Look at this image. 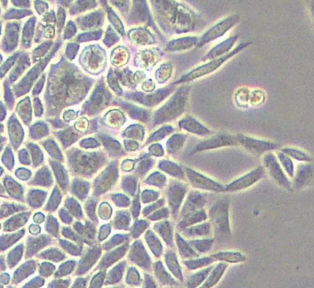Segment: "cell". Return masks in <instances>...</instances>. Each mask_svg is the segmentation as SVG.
Listing matches in <instances>:
<instances>
[{"label":"cell","mask_w":314,"mask_h":288,"mask_svg":"<svg viewBox=\"0 0 314 288\" xmlns=\"http://www.w3.org/2000/svg\"><path fill=\"white\" fill-rule=\"evenodd\" d=\"M157 21L167 32L181 34L194 30L197 23V16L183 5L173 1H152Z\"/></svg>","instance_id":"6da1fadb"},{"label":"cell","mask_w":314,"mask_h":288,"mask_svg":"<svg viewBox=\"0 0 314 288\" xmlns=\"http://www.w3.org/2000/svg\"><path fill=\"white\" fill-rule=\"evenodd\" d=\"M190 92L189 86H183L154 115V125L162 124L176 119L185 111Z\"/></svg>","instance_id":"7a4b0ae2"},{"label":"cell","mask_w":314,"mask_h":288,"mask_svg":"<svg viewBox=\"0 0 314 288\" xmlns=\"http://www.w3.org/2000/svg\"><path fill=\"white\" fill-rule=\"evenodd\" d=\"M251 42H246L240 44L234 50L225 55V56L219 58V59L212 60L208 64L201 66V67L196 68V69L192 70L191 72L182 76L180 79L176 81L174 84L186 83V82H191L198 78H202L203 76L213 73L215 71L221 67L222 65H224L226 62L230 59L231 57L235 56L239 52L244 50L247 47L251 45Z\"/></svg>","instance_id":"3957f363"},{"label":"cell","mask_w":314,"mask_h":288,"mask_svg":"<svg viewBox=\"0 0 314 288\" xmlns=\"http://www.w3.org/2000/svg\"><path fill=\"white\" fill-rule=\"evenodd\" d=\"M263 164L271 177L277 184L288 191L293 190V184L281 166L277 156L274 153L269 152L264 155Z\"/></svg>","instance_id":"277c9868"},{"label":"cell","mask_w":314,"mask_h":288,"mask_svg":"<svg viewBox=\"0 0 314 288\" xmlns=\"http://www.w3.org/2000/svg\"><path fill=\"white\" fill-rule=\"evenodd\" d=\"M239 16L233 15L230 16L224 20L220 22L215 25L213 27L208 30L198 40V47H202L209 43L219 38L224 36L226 33L235 26L239 23Z\"/></svg>","instance_id":"5b68a950"},{"label":"cell","mask_w":314,"mask_h":288,"mask_svg":"<svg viewBox=\"0 0 314 288\" xmlns=\"http://www.w3.org/2000/svg\"><path fill=\"white\" fill-rule=\"evenodd\" d=\"M217 203L211 210V221L214 224L217 235L220 237L229 236L230 229L228 225V205L227 202Z\"/></svg>","instance_id":"8992f818"},{"label":"cell","mask_w":314,"mask_h":288,"mask_svg":"<svg viewBox=\"0 0 314 288\" xmlns=\"http://www.w3.org/2000/svg\"><path fill=\"white\" fill-rule=\"evenodd\" d=\"M238 140L248 152L255 156L266 154L279 147V145L273 142L243 135L238 136Z\"/></svg>","instance_id":"52a82bcc"},{"label":"cell","mask_w":314,"mask_h":288,"mask_svg":"<svg viewBox=\"0 0 314 288\" xmlns=\"http://www.w3.org/2000/svg\"><path fill=\"white\" fill-rule=\"evenodd\" d=\"M314 179V166L310 163L299 164L295 169L293 178V188L295 190L306 187Z\"/></svg>","instance_id":"ba28073f"},{"label":"cell","mask_w":314,"mask_h":288,"mask_svg":"<svg viewBox=\"0 0 314 288\" xmlns=\"http://www.w3.org/2000/svg\"><path fill=\"white\" fill-rule=\"evenodd\" d=\"M264 170L263 167L259 166L257 168L253 170L236 182L231 183L226 188L228 191H233L244 190L255 184L260 181L264 176Z\"/></svg>","instance_id":"9c48e42d"},{"label":"cell","mask_w":314,"mask_h":288,"mask_svg":"<svg viewBox=\"0 0 314 288\" xmlns=\"http://www.w3.org/2000/svg\"><path fill=\"white\" fill-rule=\"evenodd\" d=\"M175 87H167L165 89L158 90L155 93L149 94L138 93L134 95V100L138 101L139 103L147 106H154L161 103L165 98L174 91Z\"/></svg>","instance_id":"30bf717a"},{"label":"cell","mask_w":314,"mask_h":288,"mask_svg":"<svg viewBox=\"0 0 314 288\" xmlns=\"http://www.w3.org/2000/svg\"><path fill=\"white\" fill-rule=\"evenodd\" d=\"M187 172L189 175V179L191 180L195 187L216 191L222 190L223 189L222 186L217 183L197 172L191 171V169H187Z\"/></svg>","instance_id":"8fae6325"},{"label":"cell","mask_w":314,"mask_h":288,"mask_svg":"<svg viewBox=\"0 0 314 288\" xmlns=\"http://www.w3.org/2000/svg\"><path fill=\"white\" fill-rule=\"evenodd\" d=\"M238 39V35L234 36V37L229 38V39L219 44V45L215 47L206 55L205 57V59L213 60L225 56V55L229 53L231 49L233 48Z\"/></svg>","instance_id":"7c38bea8"},{"label":"cell","mask_w":314,"mask_h":288,"mask_svg":"<svg viewBox=\"0 0 314 288\" xmlns=\"http://www.w3.org/2000/svg\"><path fill=\"white\" fill-rule=\"evenodd\" d=\"M198 40L197 37H186L174 40L168 44L166 50L170 52H176L188 50L195 45H198Z\"/></svg>","instance_id":"4fadbf2b"},{"label":"cell","mask_w":314,"mask_h":288,"mask_svg":"<svg viewBox=\"0 0 314 288\" xmlns=\"http://www.w3.org/2000/svg\"><path fill=\"white\" fill-rule=\"evenodd\" d=\"M235 139L229 135H222L214 137L213 138L208 140L205 142L198 144L195 150L212 149V148L229 145L235 143Z\"/></svg>","instance_id":"5bb4252c"},{"label":"cell","mask_w":314,"mask_h":288,"mask_svg":"<svg viewBox=\"0 0 314 288\" xmlns=\"http://www.w3.org/2000/svg\"><path fill=\"white\" fill-rule=\"evenodd\" d=\"M180 125L182 128L190 131L192 133L198 134V135H205L210 133L208 129L204 127L200 123L193 119L192 117H187L181 120Z\"/></svg>","instance_id":"9a60e30c"},{"label":"cell","mask_w":314,"mask_h":288,"mask_svg":"<svg viewBox=\"0 0 314 288\" xmlns=\"http://www.w3.org/2000/svg\"><path fill=\"white\" fill-rule=\"evenodd\" d=\"M281 152L285 153L292 160L301 162L302 163H310V162L312 161V158L306 152H304V150L296 149V148L284 147L281 150Z\"/></svg>","instance_id":"2e32d148"},{"label":"cell","mask_w":314,"mask_h":288,"mask_svg":"<svg viewBox=\"0 0 314 288\" xmlns=\"http://www.w3.org/2000/svg\"><path fill=\"white\" fill-rule=\"evenodd\" d=\"M227 267L228 265L224 264V263L217 265L215 269L212 271L211 275L208 276L207 279L200 288H211L213 287L219 281Z\"/></svg>","instance_id":"e0dca14e"},{"label":"cell","mask_w":314,"mask_h":288,"mask_svg":"<svg viewBox=\"0 0 314 288\" xmlns=\"http://www.w3.org/2000/svg\"><path fill=\"white\" fill-rule=\"evenodd\" d=\"M276 156L286 174L290 179H293L296 168L292 159L281 151L277 152Z\"/></svg>","instance_id":"ac0fdd59"},{"label":"cell","mask_w":314,"mask_h":288,"mask_svg":"<svg viewBox=\"0 0 314 288\" xmlns=\"http://www.w3.org/2000/svg\"><path fill=\"white\" fill-rule=\"evenodd\" d=\"M172 72V67L170 63H166L162 65L161 68L156 71V79L159 84H164L169 80Z\"/></svg>","instance_id":"d6986e66"},{"label":"cell","mask_w":314,"mask_h":288,"mask_svg":"<svg viewBox=\"0 0 314 288\" xmlns=\"http://www.w3.org/2000/svg\"><path fill=\"white\" fill-rule=\"evenodd\" d=\"M209 230L208 226L205 224L203 226L193 227L191 229L186 230L184 233V235L187 237L206 236L208 235L207 234H209Z\"/></svg>","instance_id":"ffe728a7"},{"label":"cell","mask_w":314,"mask_h":288,"mask_svg":"<svg viewBox=\"0 0 314 288\" xmlns=\"http://www.w3.org/2000/svg\"><path fill=\"white\" fill-rule=\"evenodd\" d=\"M219 257L223 260H227L230 262H239L244 261L246 257L239 253H225L219 254ZM216 257V258H219Z\"/></svg>","instance_id":"44dd1931"},{"label":"cell","mask_w":314,"mask_h":288,"mask_svg":"<svg viewBox=\"0 0 314 288\" xmlns=\"http://www.w3.org/2000/svg\"><path fill=\"white\" fill-rule=\"evenodd\" d=\"M310 10L312 13V17L314 19V1L312 2V4L310 5Z\"/></svg>","instance_id":"7402d4cb"},{"label":"cell","mask_w":314,"mask_h":288,"mask_svg":"<svg viewBox=\"0 0 314 288\" xmlns=\"http://www.w3.org/2000/svg\"><path fill=\"white\" fill-rule=\"evenodd\" d=\"M170 288V287H169ZM170 288H176V287H170Z\"/></svg>","instance_id":"603a6c76"}]
</instances>
